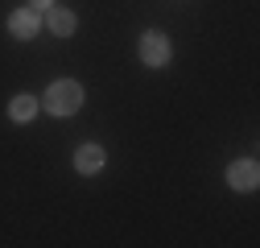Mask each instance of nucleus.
I'll list each match as a JSON object with an SVG mask.
<instances>
[{
  "label": "nucleus",
  "instance_id": "1",
  "mask_svg": "<svg viewBox=\"0 0 260 248\" xmlns=\"http://www.w3.org/2000/svg\"><path fill=\"white\" fill-rule=\"evenodd\" d=\"M42 108H46L50 116H75V112L83 108V87H79L75 79H58V83H50Z\"/></svg>",
  "mask_w": 260,
  "mask_h": 248
},
{
  "label": "nucleus",
  "instance_id": "7",
  "mask_svg": "<svg viewBox=\"0 0 260 248\" xmlns=\"http://www.w3.org/2000/svg\"><path fill=\"white\" fill-rule=\"evenodd\" d=\"M9 116H13L17 124H25V120H34V116H38V100H34V96H17V100L9 104Z\"/></svg>",
  "mask_w": 260,
  "mask_h": 248
},
{
  "label": "nucleus",
  "instance_id": "8",
  "mask_svg": "<svg viewBox=\"0 0 260 248\" xmlns=\"http://www.w3.org/2000/svg\"><path fill=\"white\" fill-rule=\"evenodd\" d=\"M29 9H34V13H46V9H54V0H29Z\"/></svg>",
  "mask_w": 260,
  "mask_h": 248
},
{
  "label": "nucleus",
  "instance_id": "6",
  "mask_svg": "<svg viewBox=\"0 0 260 248\" xmlns=\"http://www.w3.org/2000/svg\"><path fill=\"white\" fill-rule=\"evenodd\" d=\"M9 34L21 38V42L38 38V13H34V9H17V13L9 17Z\"/></svg>",
  "mask_w": 260,
  "mask_h": 248
},
{
  "label": "nucleus",
  "instance_id": "4",
  "mask_svg": "<svg viewBox=\"0 0 260 248\" xmlns=\"http://www.w3.org/2000/svg\"><path fill=\"white\" fill-rule=\"evenodd\" d=\"M46 29H50V34L54 38H71L75 34V29H79V17L71 13V9H46Z\"/></svg>",
  "mask_w": 260,
  "mask_h": 248
},
{
  "label": "nucleus",
  "instance_id": "5",
  "mask_svg": "<svg viewBox=\"0 0 260 248\" xmlns=\"http://www.w3.org/2000/svg\"><path fill=\"white\" fill-rule=\"evenodd\" d=\"M104 162H108L104 145H83V149L75 153V170H79V174H100Z\"/></svg>",
  "mask_w": 260,
  "mask_h": 248
},
{
  "label": "nucleus",
  "instance_id": "2",
  "mask_svg": "<svg viewBox=\"0 0 260 248\" xmlns=\"http://www.w3.org/2000/svg\"><path fill=\"white\" fill-rule=\"evenodd\" d=\"M170 38L166 34H161V29H149V34L141 38V62H145V67H166V62H170Z\"/></svg>",
  "mask_w": 260,
  "mask_h": 248
},
{
  "label": "nucleus",
  "instance_id": "3",
  "mask_svg": "<svg viewBox=\"0 0 260 248\" xmlns=\"http://www.w3.org/2000/svg\"><path fill=\"white\" fill-rule=\"evenodd\" d=\"M256 182H260V170H256L252 158H240V162L227 166V186H232V191H252Z\"/></svg>",
  "mask_w": 260,
  "mask_h": 248
}]
</instances>
